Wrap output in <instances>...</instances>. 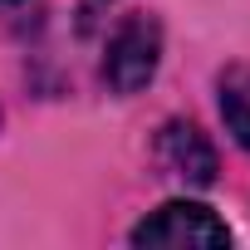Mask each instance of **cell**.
<instances>
[{
    "mask_svg": "<svg viewBox=\"0 0 250 250\" xmlns=\"http://www.w3.org/2000/svg\"><path fill=\"white\" fill-rule=\"evenodd\" d=\"M221 118H226V133L250 152V64L221 74Z\"/></svg>",
    "mask_w": 250,
    "mask_h": 250,
    "instance_id": "4",
    "label": "cell"
},
{
    "mask_svg": "<svg viewBox=\"0 0 250 250\" xmlns=\"http://www.w3.org/2000/svg\"><path fill=\"white\" fill-rule=\"evenodd\" d=\"M157 64H162V25L138 10V15L123 20V25L113 30V40H108L103 83H108L113 93H138V88L152 83Z\"/></svg>",
    "mask_w": 250,
    "mask_h": 250,
    "instance_id": "1",
    "label": "cell"
},
{
    "mask_svg": "<svg viewBox=\"0 0 250 250\" xmlns=\"http://www.w3.org/2000/svg\"><path fill=\"white\" fill-rule=\"evenodd\" d=\"M133 245H172V250H221L230 245V226L201 201H167L147 221L133 226Z\"/></svg>",
    "mask_w": 250,
    "mask_h": 250,
    "instance_id": "2",
    "label": "cell"
},
{
    "mask_svg": "<svg viewBox=\"0 0 250 250\" xmlns=\"http://www.w3.org/2000/svg\"><path fill=\"white\" fill-rule=\"evenodd\" d=\"M157 162L191 182V187H211L216 182V147L206 143V133L196 128V123H167L162 138H157Z\"/></svg>",
    "mask_w": 250,
    "mask_h": 250,
    "instance_id": "3",
    "label": "cell"
}]
</instances>
